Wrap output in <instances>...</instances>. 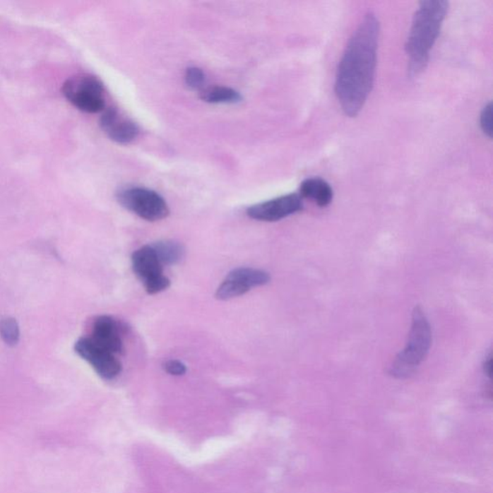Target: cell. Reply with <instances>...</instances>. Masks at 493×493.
Returning a JSON list of instances; mask_svg holds the SVG:
<instances>
[{
    "label": "cell",
    "mask_w": 493,
    "mask_h": 493,
    "mask_svg": "<svg viewBox=\"0 0 493 493\" xmlns=\"http://www.w3.org/2000/svg\"><path fill=\"white\" fill-rule=\"evenodd\" d=\"M380 23L368 13L352 33L339 62L335 94L343 112L357 117L372 91L377 66Z\"/></svg>",
    "instance_id": "cell-1"
},
{
    "label": "cell",
    "mask_w": 493,
    "mask_h": 493,
    "mask_svg": "<svg viewBox=\"0 0 493 493\" xmlns=\"http://www.w3.org/2000/svg\"><path fill=\"white\" fill-rule=\"evenodd\" d=\"M448 8L449 4L445 0L420 2L405 44L410 76H418L428 65L431 50L441 33Z\"/></svg>",
    "instance_id": "cell-2"
},
{
    "label": "cell",
    "mask_w": 493,
    "mask_h": 493,
    "mask_svg": "<svg viewBox=\"0 0 493 493\" xmlns=\"http://www.w3.org/2000/svg\"><path fill=\"white\" fill-rule=\"evenodd\" d=\"M432 343V331L422 310L413 312L412 327L404 351L400 352L392 367L391 373L397 378L410 376L425 359Z\"/></svg>",
    "instance_id": "cell-3"
},
{
    "label": "cell",
    "mask_w": 493,
    "mask_h": 493,
    "mask_svg": "<svg viewBox=\"0 0 493 493\" xmlns=\"http://www.w3.org/2000/svg\"><path fill=\"white\" fill-rule=\"evenodd\" d=\"M63 95L78 109L86 113H99L105 109V89L97 76L78 74L63 84Z\"/></svg>",
    "instance_id": "cell-4"
},
{
    "label": "cell",
    "mask_w": 493,
    "mask_h": 493,
    "mask_svg": "<svg viewBox=\"0 0 493 493\" xmlns=\"http://www.w3.org/2000/svg\"><path fill=\"white\" fill-rule=\"evenodd\" d=\"M117 200L127 210L148 222L160 221L168 217L170 210L166 201L155 191L142 187L121 189Z\"/></svg>",
    "instance_id": "cell-5"
},
{
    "label": "cell",
    "mask_w": 493,
    "mask_h": 493,
    "mask_svg": "<svg viewBox=\"0 0 493 493\" xmlns=\"http://www.w3.org/2000/svg\"><path fill=\"white\" fill-rule=\"evenodd\" d=\"M271 278L267 272L254 268H237L232 270L217 289L216 298L221 301L237 298L251 288L267 285Z\"/></svg>",
    "instance_id": "cell-6"
},
{
    "label": "cell",
    "mask_w": 493,
    "mask_h": 493,
    "mask_svg": "<svg viewBox=\"0 0 493 493\" xmlns=\"http://www.w3.org/2000/svg\"><path fill=\"white\" fill-rule=\"evenodd\" d=\"M74 350L105 380H113L120 375L121 363L117 359L116 355L97 345L91 338L79 339L74 345Z\"/></svg>",
    "instance_id": "cell-7"
},
{
    "label": "cell",
    "mask_w": 493,
    "mask_h": 493,
    "mask_svg": "<svg viewBox=\"0 0 493 493\" xmlns=\"http://www.w3.org/2000/svg\"><path fill=\"white\" fill-rule=\"evenodd\" d=\"M303 209V198L299 194H288L257 203L246 209L251 219L261 222H275L293 215Z\"/></svg>",
    "instance_id": "cell-8"
},
{
    "label": "cell",
    "mask_w": 493,
    "mask_h": 493,
    "mask_svg": "<svg viewBox=\"0 0 493 493\" xmlns=\"http://www.w3.org/2000/svg\"><path fill=\"white\" fill-rule=\"evenodd\" d=\"M100 124L110 140L121 145L133 142L140 132L133 121L121 115L120 111L114 107L103 110Z\"/></svg>",
    "instance_id": "cell-9"
},
{
    "label": "cell",
    "mask_w": 493,
    "mask_h": 493,
    "mask_svg": "<svg viewBox=\"0 0 493 493\" xmlns=\"http://www.w3.org/2000/svg\"><path fill=\"white\" fill-rule=\"evenodd\" d=\"M92 339L97 345L102 347L114 355L121 354L124 351L120 328L118 323L107 315L97 317L93 324Z\"/></svg>",
    "instance_id": "cell-10"
},
{
    "label": "cell",
    "mask_w": 493,
    "mask_h": 493,
    "mask_svg": "<svg viewBox=\"0 0 493 493\" xmlns=\"http://www.w3.org/2000/svg\"><path fill=\"white\" fill-rule=\"evenodd\" d=\"M131 261L135 274L144 283V285L164 275L163 265L152 245L144 246L135 251Z\"/></svg>",
    "instance_id": "cell-11"
},
{
    "label": "cell",
    "mask_w": 493,
    "mask_h": 493,
    "mask_svg": "<svg viewBox=\"0 0 493 493\" xmlns=\"http://www.w3.org/2000/svg\"><path fill=\"white\" fill-rule=\"evenodd\" d=\"M299 195L302 198L314 201L320 208H326L333 201V191L325 179L321 177H309L302 182Z\"/></svg>",
    "instance_id": "cell-12"
},
{
    "label": "cell",
    "mask_w": 493,
    "mask_h": 493,
    "mask_svg": "<svg viewBox=\"0 0 493 493\" xmlns=\"http://www.w3.org/2000/svg\"><path fill=\"white\" fill-rule=\"evenodd\" d=\"M200 97L203 102L208 103H224V105H234L242 102V95L234 89L226 86H211L201 90Z\"/></svg>",
    "instance_id": "cell-13"
},
{
    "label": "cell",
    "mask_w": 493,
    "mask_h": 493,
    "mask_svg": "<svg viewBox=\"0 0 493 493\" xmlns=\"http://www.w3.org/2000/svg\"><path fill=\"white\" fill-rule=\"evenodd\" d=\"M159 261L162 265H174L182 261L184 256V246L174 241H159L153 244Z\"/></svg>",
    "instance_id": "cell-14"
},
{
    "label": "cell",
    "mask_w": 493,
    "mask_h": 493,
    "mask_svg": "<svg viewBox=\"0 0 493 493\" xmlns=\"http://www.w3.org/2000/svg\"><path fill=\"white\" fill-rule=\"evenodd\" d=\"M0 335L7 345H17L20 340V327L14 318L10 316L0 318Z\"/></svg>",
    "instance_id": "cell-15"
},
{
    "label": "cell",
    "mask_w": 493,
    "mask_h": 493,
    "mask_svg": "<svg viewBox=\"0 0 493 493\" xmlns=\"http://www.w3.org/2000/svg\"><path fill=\"white\" fill-rule=\"evenodd\" d=\"M185 82L191 89L203 90L206 82V74L197 67L188 68L185 71Z\"/></svg>",
    "instance_id": "cell-16"
},
{
    "label": "cell",
    "mask_w": 493,
    "mask_h": 493,
    "mask_svg": "<svg viewBox=\"0 0 493 493\" xmlns=\"http://www.w3.org/2000/svg\"><path fill=\"white\" fill-rule=\"evenodd\" d=\"M480 124H481L482 131L487 135V137H492V103H487L482 110L481 117H480Z\"/></svg>",
    "instance_id": "cell-17"
},
{
    "label": "cell",
    "mask_w": 493,
    "mask_h": 493,
    "mask_svg": "<svg viewBox=\"0 0 493 493\" xmlns=\"http://www.w3.org/2000/svg\"><path fill=\"white\" fill-rule=\"evenodd\" d=\"M164 370L170 375L182 376L186 373V365L184 362H179L177 360H170L164 362Z\"/></svg>",
    "instance_id": "cell-18"
},
{
    "label": "cell",
    "mask_w": 493,
    "mask_h": 493,
    "mask_svg": "<svg viewBox=\"0 0 493 493\" xmlns=\"http://www.w3.org/2000/svg\"><path fill=\"white\" fill-rule=\"evenodd\" d=\"M485 372H486L487 375L489 376V377H492V357H489V360L486 362V364H485Z\"/></svg>",
    "instance_id": "cell-19"
}]
</instances>
